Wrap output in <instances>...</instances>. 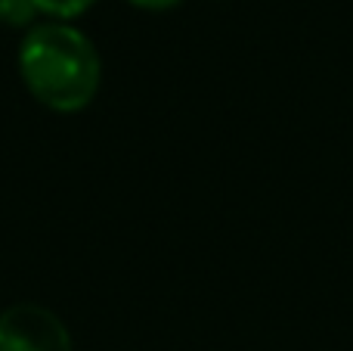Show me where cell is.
I'll list each match as a JSON object with an SVG mask.
<instances>
[{
    "label": "cell",
    "mask_w": 353,
    "mask_h": 351,
    "mask_svg": "<svg viewBox=\"0 0 353 351\" xmlns=\"http://www.w3.org/2000/svg\"><path fill=\"white\" fill-rule=\"evenodd\" d=\"M0 351H74L72 333L56 311L16 302L0 311Z\"/></svg>",
    "instance_id": "cell-2"
},
{
    "label": "cell",
    "mask_w": 353,
    "mask_h": 351,
    "mask_svg": "<svg viewBox=\"0 0 353 351\" xmlns=\"http://www.w3.org/2000/svg\"><path fill=\"white\" fill-rule=\"evenodd\" d=\"M19 75L28 93L53 112H81L103 84V59L81 28L65 22L31 25L19 44Z\"/></svg>",
    "instance_id": "cell-1"
},
{
    "label": "cell",
    "mask_w": 353,
    "mask_h": 351,
    "mask_svg": "<svg viewBox=\"0 0 353 351\" xmlns=\"http://www.w3.org/2000/svg\"><path fill=\"white\" fill-rule=\"evenodd\" d=\"M128 3L140 6V10H171V6H176L180 0H128Z\"/></svg>",
    "instance_id": "cell-5"
},
{
    "label": "cell",
    "mask_w": 353,
    "mask_h": 351,
    "mask_svg": "<svg viewBox=\"0 0 353 351\" xmlns=\"http://www.w3.org/2000/svg\"><path fill=\"white\" fill-rule=\"evenodd\" d=\"M90 3L93 0H34L37 12H47V16H53L56 22H65V19L81 16Z\"/></svg>",
    "instance_id": "cell-4"
},
{
    "label": "cell",
    "mask_w": 353,
    "mask_h": 351,
    "mask_svg": "<svg viewBox=\"0 0 353 351\" xmlns=\"http://www.w3.org/2000/svg\"><path fill=\"white\" fill-rule=\"evenodd\" d=\"M37 16L34 0H0V22L12 28H25Z\"/></svg>",
    "instance_id": "cell-3"
}]
</instances>
